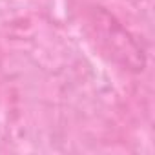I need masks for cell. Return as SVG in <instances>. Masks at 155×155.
Segmentation results:
<instances>
[{"label":"cell","instance_id":"cell-1","mask_svg":"<svg viewBox=\"0 0 155 155\" xmlns=\"http://www.w3.org/2000/svg\"><path fill=\"white\" fill-rule=\"evenodd\" d=\"M90 24L95 31L101 48L122 68L131 73H140L146 68V55L137 38L104 8L91 11Z\"/></svg>","mask_w":155,"mask_h":155}]
</instances>
